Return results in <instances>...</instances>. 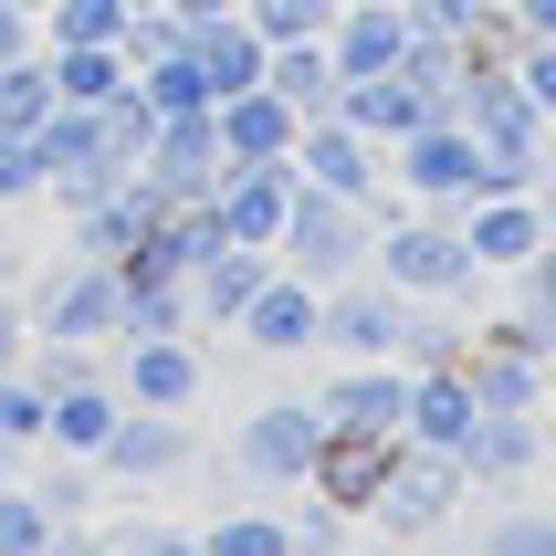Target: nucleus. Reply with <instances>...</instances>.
<instances>
[{
	"mask_svg": "<svg viewBox=\"0 0 556 556\" xmlns=\"http://www.w3.org/2000/svg\"><path fill=\"white\" fill-rule=\"evenodd\" d=\"M378 168H400V189L420 200V211H452V200H483V189H504V168L463 137V116L409 126L400 148H378Z\"/></svg>",
	"mask_w": 556,
	"mask_h": 556,
	"instance_id": "obj_2",
	"label": "nucleus"
},
{
	"mask_svg": "<svg viewBox=\"0 0 556 556\" xmlns=\"http://www.w3.org/2000/svg\"><path fill=\"white\" fill-rule=\"evenodd\" d=\"M200 389H211V368H200L189 337H116V400L126 409H189Z\"/></svg>",
	"mask_w": 556,
	"mask_h": 556,
	"instance_id": "obj_10",
	"label": "nucleus"
},
{
	"mask_svg": "<svg viewBox=\"0 0 556 556\" xmlns=\"http://www.w3.org/2000/svg\"><path fill=\"white\" fill-rule=\"evenodd\" d=\"M126 11H157V0H126Z\"/></svg>",
	"mask_w": 556,
	"mask_h": 556,
	"instance_id": "obj_52",
	"label": "nucleus"
},
{
	"mask_svg": "<svg viewBox=\"0 0 556 556\" xmlns=\"http://www.w3.org/2000/svg\"><path fill=\"white\" fill-rule=\"evenodd\" d=\"M22 357H31V305L11 294V283H0V378L22 368Z\"/></svg>",
	"mask_w": 556,
	"mask_h": 556,
	"instance_id": "obj_43",
	"label": "nucleus"
},
{
	"mask_svg": "<svg viewBox=\"0 0 556 556\" xmlns=\"http://www.w3.org/2000/svg\"><path fill=\"white\" fill-rule=\"evenodd\" d=\"M315 315H326V294H315L305 274H263V294H252L242 305V326H231V337H252L263 346V357H294V346H315Z\"/></svg>",
	"mask_w": 556,
	"mask_h": 556,
	"instance_id": "obj_17",
	"label": "nucleus"
},
{
	"mask_svg": "<svg viewBox=\"0 0 556 556\" xmlns=\"http://www.w3.org/2000/svg\"><path fill=\"white\" fill-rule=\"evenodd\" d=\"M409 11V31H452V42H463L472 22H483V11H504V0H400Z\"/></svg>",
	"mask_w": 556,
	"mask_h": 556,
	"instance_id": "obj_39",
	"label": "nucleus"
},
{
	"mask_svg": "<svg viewBox=\"0 0 556 556\" xmlns=\"http://www.w3.org/2000/svg\"><path fill=\"white\" fill-rule=\"evenodd\" d=\"M211 126H220V157H294V137H305V116H294L274 85L220 94V105H211Z\"/></svg>",
	"mask_w": 556,
	"mask_h": 556,
	"instance_id": "obj_18",
	"label": "nucleus"
},
{
	"mask_svg": "<svg viewBox=\"0 0 556 556\" xmlns=\"http://www.w3.org/2000/svg\"><path fill=\"white\" fill-rule=\"evenodd\" d=\"M189 63H200V85H211V105H220V94L263 85V31H252L242 11H220V22H189Z\"/></svg>",
	"mask_w": 556,
	"mask_h": 556,
	"instance_id": "obj_22",
	"label": "nucleus"
},
{
	"mask_svg": "<svg viewBox=\"0 0 556 556\" xmlns=\"http://www.w3.org/2000/svg\"><path fill=\"white\" fill-rule=\"evenodd\" d=\"M0 483H22V441H0Z\"/></svg>",
	"mask_w": 556,
	"mask_h": 556,
	"instance_id": "obj_49",
	"label": "nucleus"
},
{
	"mask_svg": "<svg viewBox=\"0 0 556 556\" xmlns=\"http://www.w3.org/2000/svg\"><path fill=\"white\" fill-rule=\"evenodd\" d=\"M483 556H556V504H515V515H494Z\"/></svg>",
	"mask_w": 556,
	"mask_h": 556,
	"instance_id": "obj_34",
	"label": "nucleus"
},
{
	"mask_svg": "<svg viewBox=\"0 0 556 556\" xmlns=\"http://www.w3.org/2000/svg\"><path fill=\"white\" fill-rule=\"evenodd\" d=\"M283 526H294V556H337V546H346V515H337L326 494H315V504H294Z\"/></svg>",
	"mask_w": 556,
	"mask_h": 556,
	"instance_id": "obj_38",
	"label": "nucleus"
},
{
	"mask_svg": "<svg viewBox=\"0 0 556 556\" xmlns=\"http://www.w3.org/2000/svg\"><path fill=\"white\" fill-rule=\"evenodd\" d=\"M472 420H483V400H472V378L463 368H409V441H431V452H463Z\"/></svg>",
	"mask_w": 556,
	"mask_h": 556,
	"instance_id": "obj_19",
	"label": "nucleus"
},
{
	"mask_svg": "<svg viewBox=\"0 0 556 556\" xmlns=\"http://www.w3.org/2000/svg\"><path fill=\"white\" fill-rule=\"evenodd\" d=\"M189 452H200V441H189V409H116L94 472H105V483H168Z\"/></svg>",
	"mask_w": 556,
	"mask_h": 556,
	"instance_id": "obj_11",
	"label": "nucleus"
},
{
	"mask_svg": "<svg viewBox=\"0 0 556 556\" xmlns=\"http://www.w3.org/2000/svg\"><path fill=\"white\" fill-rule=\"evenodd\" d=\"M515 274H526V315H535V326H556V231L515 263Z\"/></svg>",
	"mask_w": 556,
	"mask_h": 556,
	"instance_id": "obj_41",
	"label": "nucleus"
},
{
	"mask_svg": "<svg viewBox=\"0 0 556 556\" xmlns=\"http://www.w3.org/2000/svg\"><path fill=\"white\" fill-rule=\"evenodd\" d=\"M42 409H53V400H42L22 368L0 378V441H22V452H31V441H42Z\"/></svg>",
	"mask_w": 556,
	"mask_h": 556,
	"instance_id": "obj_35",
	"label": "nucleus"
},
{
	"mask_svg": "<svg viewBox=\"0 0 556 556\" xmlns=\"http://www.w3.org/2000/svg\"><path fill=\"white\" fill-rule=\"evenodd\" d=\"M326 53H337V74H389L409 53V11L400 0H346L337 31H326Z\"/></svg>",
	"mask_w": 556,
	"mask_h": 556,
	"instance_id": "obj_21",
	"label": "nucleus"
},
{
	"mask_svg": "<svg viewBox=\"0 0 556 556\" xmlns=\"http://www.w3.org/2000/svg\"><path fill=\"white\" fill-rule=\"evenodd\" d=\"M31 337L116 346V337H126V283H116V263H63V274L31 294Z\"/></svg>",
	"mask_w": 556,
	"mask_h": 556,
	"instance_id": "obj_6",
	"label": "nucleus"
},
{
	"mask_svg": "<svg viewBox=\"0 0 556 556\" xmlns=\"http://www.w3.org/2000/svg\"><path fill=\"white\" fill-rule=\"evenodd\" d=\"M378 472H389V441L378 431H326L305 463V494H326L337 515H368L378 504Z\"/></svg>",
	"mask_w": 556,
	"mask_h": 556,
	"instance_id": "obj_16",
	"label": "nucleus"
},
{
	"mask_svg": "<svg viewBox=\"0 0 556 556\" xmlns=\"http://www.w3.org/2000/svg\"><path fill=\"white\" fill-rule=\"evenodd\" d=\"M294 179H305V189H337V200H368V211H378V148H368L346 116H315L305 137H294Z\"/></svg>",
	"mask_w": 556,
	"mask_h": 556,
	"instance_id": "obj_14",
	"label": "nucleus"
},
{
	"mask_svg": "<svg viewBox=\"0 0 556 556\" xmlns=\"http://www.w3.org/2000/svg\"><path fill=\"white\" fill-rule=\"evenodd\" d=\"M472 242V274H515L535 242H546V211H535V189H483V200H452Z\"/></svg>",
	"mask_w": 556,
	"mask_h": 556,
	"instance_id": "obj_12",
	"label": "nucleus"
},
{
	"mask_svg": "<svg viewBox=\"0 0 556 556\" xmlns=\"http://www.w3.org/2000/svg\"><path fill=\"white\" fill-rule=\"evenodd\" d=\"M263 85H274L283 105L315 126V116H337V85H346V74H337V53H326V42H263Z\"/></svg>",
	"mask_w": 556,
	"mask_h": 556,
	"instance_id": "obj_24",
	"label": "nucleus"
},
{
	"mask_svg": "<svg viewBox=\"0 0 556 556\" xmlns=\"http://www.w3.org/2000/svg\"><path fill=\"white\" fill-rule=\"evenodd\" d=\"M546 346H556V326H535V315L515 305V315H494L452 368L472 378V400H483V409H546Z\"/></svg>",
	"mask_w": 556,
	"mask_h": 556,
	"instance_id": "obj_4",
	"label": "nucleus"
},
{
	"mask_svg": "<svg viewBox=\"0 0 556 556\" xmlns=\"http://www.w3.org/2000/svg\"><path fill=\"white\" fill-rule=\"evenodd\" d=\"M472 494V472H463V452H431V441H389V472H378V526L400 535V546H420V535L441 526V515H452V504Z\"/></svg>",
	"mask_w": 556,
	"mask_h": 556,
	"instance_id": "obj_3",
	"label": "nucleus"
},
{
	"mask_svg": "<svg viewBox=\"0 0 556 556\" xmlns=\"http://www.w3.org/2000/svg\"><path fill=\"white\" fill-rule=\"evenodd\" d=\"M0 263H11V211H0Z\"/></svg>",
	"mask_w": 556,
	"mask_h": 556,
	"instance_id": "obj_50",
	"label": "nucleus"
},
{
	"mask_svg": "<svg viewBox=\"0 0 556 556\" xmlns=\"http://www.w3.org/2000/svg\"><path fill=\"white\" fill-rule=\"evenodd\" d=\"M378 283H400V294H463L472 283V242H463V220H431V211H389V231H378Z\"/></svg>",
	"mask_w": 556,
	"mask_h": 556,
	"instance_id": "obj_5",
	"label": "nucleus"
},
{
	"mask_svg": "<svg viewBox=\"0 0 556 556\" xmlns=\"http://www.w3.org/2000/svg\"><path fill=\"white\" fill-rule=\"evenodd\" d=\"M179 22H220V11H242V0H168Z\"/></svg>",
	"mask_w": 556,
	"mask_h": 556,
	"instance_id": "obj_46",
	"label": "nucleus"
},
{
	"mask_svg": "<svg viewBox=\"0 0 556 556\" xmlns=\"http://www.w3.org/2000/svg\"><path fill=\"white\" fill-rule=\"evenodd\" d=\"M22 53H42V22H31L22 0H0V63H22Z\"/></svg>",
	"mask_w": 556,
	"mask_h": 556,
	"instance_id": "obj_44",
	"label": "nucleus"
},
{
	"mask_svg": "<svg viewBox=\"0 0 556 556\" xmlns=\"http://www.w3.org/2000/svg\"><path fill=\"white\" fill-rule=\"evenodd\" d=\"M200 546H211V556H294V526H283L274 504H242V515L200 526Z\"/></svg>",
	"mask_w": 556,
	"mask_h": 556,
	"instance_id": "obj_29",
	"label": "nucleus"
},
{
	"mask_svg": "<svg viewBox=\"0 0 556 556\" xmlns=\"http://www.w3.org/2000/svg\"><path fill=\"white\" fill-rule=\"evenodd\" d=\"M263 274H274V252H252V242H220L211 263L189 274V315L231 337V326H242V305H252V294H263Z\"/></svg>",
	"mask_w": 556,
	"mask_h": 556,
	"instance_id": "obj_20",
	"label": "nucleus"
},
{
	"mask_svg": "<svg viewBox=\"0 0 556 556\" xmlns=\"http://www.w3.org/2000/svg\"><path fill=\"white\" fill-rule=\"evenodd\" d=\"M31 494L53 504V526H85V504H94V463H74V452H63V472H53V483H31Z\"/></svg>",
	"mask_w": 556,
	"mask_h": 556,
	"instance_id": "obj_37",
	"label": "nucleus"
},
{
	"mask_svg": "<svg viewBox=\"0 0 556 556\" xmlns=\"http://www.w3.org/2000/svg\"><path fill=\"white\" fill-rule=\"evenodd\" d=\"M42 200V137H0V211Z\"/></svg>",
	"mask_w": 556,
	"mask_h": 556,
	"instance_id": "obj_36",
	"label": "nucleus"
},
{
	"mask_svg": "<svg viewBox=\"0 0 556 556\" xmlns=\"http://www.w3.org/2000/svg\"><path fill=\"white\" fill-rule=\"evenodd\" d=\"M63 94H53V63L22 53V63H0V137H31V126L53 116Z\"/></svg>",
	"mask_w": 556,
	"mask_h": 556,
	"instance_id": "obj_28",
	"label": "nucleus"
},
{
	"mask_svg": "<svg viewBox=\"0 0 556 556\" xmlns=\"http://www.w3.org/2000/svg\"><path fill=\"white\" fill-rule=\"evenodd\" d=\"M337 116L357 126L368 148H400L409 126H431L441 105H431V94H420V85H409L400 63H389V74H346V85H337Z\"/></svg>",
	"mask_w": 556,
	"mask_h": 556,
	"instance_id": "obj_15",
	"label": "nucleus"
},
{
	"mask_svg": "<svg viewBox=\"0 0 556 556\" xmlns=\"http://www.w3.org/2000/svg\"><path fill=\"white\" fill-rule=\"evenodd\" d=\"M0 556H53V504L31 483H0Z\"/></svg>",
	"mask_w": 556,
	"mask_h": 556,
	"instance_id": "obj_32",
	"label": "nucleus"
},
{
	"mask_svg": "<svg viewBox=\"0 0 556 556\" xmlns=\"http://www.w3.org/2000/svg\"><path fill=\"white\" fill-rule=\"evenodd\" d=\"M315 441H326V420H315V400H263L242 420V472L252 483H305V463H315Z\"/></svg>",
	"mask_w": 556,
	"mask_h": 556,
	"instance_id": "obj_13",
	"label": "nucleus"
},
{
	"mask_svg": "<svg viewBox=\"0 0 556 556\" xmlns=\"http://www.w3.org/2000/svg\"><path fill=\"white\" fill-rule=\"evenodd\" d=\"M535 211H546V231H556V168H535Z\"/></svg>",
	"mask_w": 556,
	"mask_h": 556,
	"instance_id": "obj_47",
	"label": "nucleus"
},
{
	"mask_svg": "<svg viewBox=\"0 0 556 556\" xmlns=\"http://www.w3.org/2000/svg\"><path fill=\"white\" fill-rule=\"evenodd\" d=\"M137 94H148L157 116H189V105H211V85H200V63H189V42L168 63H148V74H137Z\"/></svg>",
	"mask_w": 556,
	"mask_h": 556,
	"instance_id": "obj_33",
	"label": "nucleus"
},
{
	"mask_svg": "<svg viewBox=\"0 0 556 556\" xmlns=\"http://www.w3.org/2000/svg\"><path fill=\"white\" fill-rule=\"evenodd\" d=\"M515 85H526V105L556 126V42H526V53H515Z\"/></svg>",
	"mask_w": 556,
	"mask_h": 556,
	"instance_id": "obj_40",
	"label": "nucleus"
},
{
	"mask_svg": "<svg viewBox=\"0 0 556 556\" xmlns=\"http://www.w3.org/2000/svg\"><path fill=\"white\" fill-rule=\"evenodd\" d=\"M42 63H53V94H63V105H105V94L126 85V53H116V42H63V53H42Z\"/></svg>",
	"mask_w": 556,
	"mask_h": 556,
	"instance_id": "obj_27",
	"label": "nucleus"
},
{
	"mask_svg": "<svg viewBox=\"0 0 556 556\" xmlns=\"http://www.w3.org/2000/svg\"><path fill=\"white\" fill-rule=\"evenodd\" d=\"M535 452H546L535 409H483V420H472V441H463V472H472V483H526Z\"/></svg>",
	"mask_w": 556,
	"mask_h": 556,
	"instance_id": "obj_23",
	"label": "nucleus"
},
{
	"mask_svg": "<svg viewBox=\"0 0 556 556\" xmlns=\"http://www.w3.org/2000/svg\"><path fill=\"white\" fill-rule=\"evenodd\" d=\"M148 137H157V105L137 94V74H126L105 105H94V148H105V168H126L137 179V157H148Z\"/></svg>",
	"mask_w": 556,
	"mask_h": 556,
	"instance_id": "obj_26",
	"label": "nucleus"
},
{
	"mask_svg": "<svg viewBox=\"0 0 556 556\" xmlns=\"http://www.w3.org/2000/svg\"><path fill=\"white\" fill-rule=\"evenodd\" d=\"M116 378H85V389H53V409H42V441L53 452H74V463H94L105 452V431H116Z\"/></svg>",
	"mask_w": 556,
	"mask_h": 556,
	"instance_id": "obj_25",
	"label": "nucleus"
},
{
	"mask_svg": "<svg viewBox=\"0 0 556 556\" xmlns=\"http://www.w3.org/2000/svg\"><path fill=\"white\" fill-rule=\"evenodd\" d=\"M105 556H116V546H105Z\"/></svg>",
	"mask_w": 556,
	"mask_h": 556,
	"instance_id": "obj_53",
	"label": "nucleus"
},
{
	"mask_svg": "<svg viewBox=\"0 0 556 556\" xmlns=\"http://www.w3.org/2000/svg\"><path fill=\"white\" fill-rule=\"evenodd\" d=\"M22 11H31V22H42V11H53V0H22Z\"/></svg>",
	"mask_w": 556,
	"mask_h": 556,
	"instance_id": "obj_51",
	"label": "nucleus"
},
{
	"mask_svg": "<svg viewBox=\"0 0 556 556\" xmlns=\"http://www.w3.org/2000/svg\"><path fill=\"white\" fill-rule=\"evenodd\" d=\"M105 546H116V556H211L189 526H126V535H105Z\"/></svg>",
	"mask_w": 556,
	"mask_h": 556,
	"instance_id": "obj_42",
	"label": "nucleus"
},
{
	"mask_svg": "<svg viewBox=\"0 0 556 556\" xmlns=\"http://www.w3.org/2000/svg\"><path fill=\"white\" fill-rule=\"evenodd\" d=\"M400 326H409V294L400 283H326V315H315V346L337 357H400Z\"/></svg>",
	"mask_w": 556,
	"mask_h": 556,
	"instance_id": "obj_9",
	"label": "nucleus"
},
{
	"mask_svg": "<svg viewBox=\"0 0 556 556\" xmlns=\"http://www.w3.org/2000/svg\"><path fill=\"white\" fill-rule=\"evenodd\" d=\"M337 556H420V546H400V535H389V546H337Z\"/></svg>",
	"mask_w": 556,
	"mask_h": 556,
	"instance_id": "obj_48",
	"label": "nucleus"
},
{
	"mask_svg": "<svg viewBox=\"0 0 556 556\" xmlns=\"http://www.w3.org/2000/svg\"><path fill=\"white\" fill-rule=\"evenodd\" d=\"M315 420H326V431L400 441V420H409V368H400V357H346V368L315 389Z\"/></svg>",
	"mask_w": 556,
	"mask_h": 556,
	"instance_id": "obj_8",
	"label": "nucleus"
},
{
	"mask_svg": "<svg viewBox=\"0 0 556 556\" xmlns=\"http://www.w3.org/2000/svg\"><path fill=\"white\" fill-rule=\"evenodd\" d=\"M515 22H526V42H556V0H504Z\"/></svg>",
	"mask_w": 556,
	"mask_h": 556,
	"instance_id": "obj_45",
	"label": "nucleus"
},
{
	"mask_svg": "<svg viewBox=\"0 0 556 556\" xmlns=\"http://www.w3.org/2000/svg\"><path fill=\"white\" fill-rule=\"evenodd\" d=\"M337 11H346V0H242V22L263 31V42H326Z\"/></svg>",
	"mask_w": 556,
	"mask_h": 556,
	"instance_id": "obj_30",
	"label": "nucleus"
},
{
	"mask_svg": "<svg viewBox=\"0 0 556 556\" xmlns=\"http://www.w3.org/2000/svg\"><path fill=\"white\" fill-rule=\"evenodd\" d=\"M211 211H220V242L274 252L283 242V211H294V157H231L220 189H211Z\"/></svg>",
	"mask_w": 556,
	"mask_h": 556,
	"instance_id": "obj_7",
	"label": "nucleus"
},
{
	"mask_svg": "<svg viewBox=\"0 0 556 556\" xmlns=\"http://www.w3.org/2000/svg\"><path fill=\"white\" fill-rule=\"evenodd\" d=\"M368 242H378V211H368V200H337V189H305V179H294V211H283V242H274L283 274H305L315 294H326V283H346L357 263H368Z\"/></svg>",
	"mask_w": 556,
	"mask_h": 556,
	"instance_id": "obj_1",
	"label": "nucleus"
},
{
	"mask_svg": "<svg viewBox=\"0 0 556 556\" xmlns=\"http://www.w3.org/2000/svg\"><path fill=\"white\" fill-rule=\"evenodd\" d=\"M126 31V0H53L42 11V53H63V42H116Z\"/></svg>",
	"mask_w": 556,
	"mask_h": 556,
	"instance_id": "obj_31",
	"label": "nucleus"
}]
</instances>
